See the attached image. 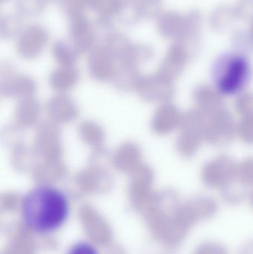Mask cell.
Returning a JSON list of instances; mask_svg holds the SVG:
<instances>
[{"label":"cell","mask_w":253,"mask_h":254,"mask_svg":"<svg viewBox=\"0 0 253 254\" xmlns=\"http://www.w3.org/2000/svg\"><path fill=\"white\" fill-rule=\"evenodd\" d=\"M70 205L64 192L50 186L34 188L24 197L21 215L33 232L48 234L59 230L68 219Z\"/></svg>","instance_id":"6da1fadb"},{"label":"cell","mask_w":253,"mask_h":254,"mask_svg":"<svg viewBox=\"0 0 253 254\" xmlns=\"http://www.w3.org/2000/svg\"><path fill=\"white\" fill-rule=\"evenodd\" d=\"M251 61L246 54L233 52L217 58L212 68L214 86L223 96L238 95L245 91L252 78Z\"/></svg>","instance_id":"7a4b0ae2"},{"label":"cell","mask_w":253,"mask_h":254,"mask_svg":"<svg viewBox=\"0 0 253 254\" xmlns=\"http://www.w3.org/2000/svg\"><path fill=\"white\" fill-rule=\"evenodd\" d=\"M205 115L204 141L216 147H224L230 144L236 136L237 125L230 110L223 106Z\"/></svg>","instance_id":"3957f363"},{"label":"cell","mask_w":253,"mask_h":254,"mask_svg":"<svg viewBox=\"0 0 253 254\" xmlns=\"http://www.w3.org/2000/svg\"><path fill=\"white\" fill-rule=\"evenodd\" d=\"M237 164L227 155L209 160L202 168L201 178L209 188H224L236 179Z\"/></svg>","instance_id":"277c9868"},{"label":"cell","mask_w":253,"mask_h":254,"mask_svg":"<svg viewBox=\"0 0 253 254\" xmlns=\"http://www.w3.org/2000/svg\"><path fill=\"white\" fill-rule=\"evenodd\" d=\"M193 101L196 108L204 113H209L223 106V95L214 86L200 84L193 90Z\"/></svg>","instance_id":"5b68a950"},{"label":"cell","mask_w":253,"mask_h":254,"mask_svg":"<svg viewBox=\"0 0 253 254\" xmlns=\"http://www.w3.org/2000/svg\"><path fill=\"white\" fill-rule=\"evenodd\" d=\"M178 137V149L180 154L186 158L194 157L204 141L203 128L193 126H184Z\"/></svg>","instance_id":"8992f818"},{"label":"cell","mask_w":253,"mask_h":254,"mask_svg":"<svg viewBox=\"0 0 253 254\" xmlns=\"http://www.w3.org/2000/svg\"><path fill=\"white\" fill-rule=\"evenodd\" d=\"M236 18H237L234 7L224 6L216 9L210 16L212 27L217 30H223L230 26Z\"/></svg>","instance_id":"52a82bcc"},{"label":"cell","mask_w":253,"mask_h":254,"mask_svg":"<svg viewBox=\"0 0 253 254\" xmlns=\"http://www.w3.org/2000/svg\"><path fill=\"white\" fill-rule=\"evenodd\" d=\"M236 180L242 185H253V157L245 158L237 164Z\"/></svg>","instance_id":"ba28073f"},{"label":"cell","mask_w":253,"mask_h":254,"mask_svg":"<svg viewBox=\"0 0 253 254\" xmlns=\"http://www.w3.org/2000/svg\"><path fill=\"white\" fill-rule=\"evenodd\" d=\"M236 134L247 144H253V115L244 116L236 125Z\"/></svg>","instance_id":"9c48e42d"},{"label":"cell","mask_w":253,"mask_h":254,"mask_svg":"<svg viewBox=\"0 0 253 254\" xmlns=\"http://www.w3.org/2000/svg\"><path fill=\"white\" fill-rule=\"evenodd\" d=\"M235 109L242 117L253 115V92L244 91L238 95Z\"/></svg>","instance_id":"30bf717a"},{"label":"cell","mask_w":253,"mask_h":254,"mask_svg":"<svg viewBox=\"0 0 253 254\" xmlns=\"http://www.w3.org/2000/svg\"><path fill=\"white\" fill-rule=\"evenodd\" d=\"M237 18H251L253 20V0H242L234 7Z\"/></svg>","instance_id":"8fae6325"},{"label":"cell","mask_w":253,"mask_h":254,"mask_svg":"<svg viewBox=\"0 0 253 254\" xmlns=\"http://www.w3.org/2000/svg\"><path fill=\"white\" fill-rule=\"evenodd\" d=\"M67 254H99V253L93 245L86 242H81L74 245L69 249Z\"/></svg>","instance_id":"7c38bea8"},{"label":"cell","mask_w":253,"mask_h":254,"mask_svg":"<svg viewBox=\"0 0 253 254\" xmlns=\"http://www.w3.org/2000/svg\"><path fill=\"white\" fill-rule=\"evenodd\" d=\"M248 34H249L250 37L252 39L253 42V20H252V22H251V27H250V31Z\"/></svg>","instance_id":"4fadbf2b"}]
</instances>
